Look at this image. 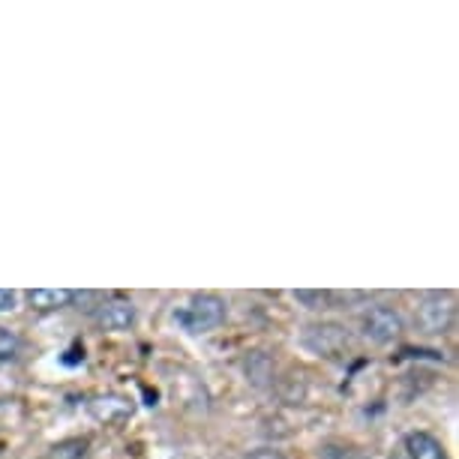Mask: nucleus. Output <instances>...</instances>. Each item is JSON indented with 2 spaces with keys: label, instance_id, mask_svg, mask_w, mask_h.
<instances>
[{
  "label": "nucleus",
  "instance_id": "nucleus-6",
  "mask_svg": "<svg viewBox=\"0 0 459 459\" xmlns=\"http://www.w3.org/2000/svg\"><path fill=\"white\" fill-rule=\"evenodd\" d=\"M75 300V291L69 289H30L28 291V303L37 313H55V309H64Z\"/></svg>",
  "mask_w": 459,
  "mask_h": 459
},
{
  "label": "nucleus",
  "instance_id": "nucleus-7",
  "mask_svg": "<svg viewBox=\"0 0 459 459\" xmlns=\"http://www.w3.org/2000/svg\"><path fill=\"white\" fill-rule=\"evenodd\" d=\"M405 450H409V459H447L445 445L429 432H409L405 436Z\"/></svg>",
  "mask_w": 459,
  "mask_h": 459
},
{
  "label": "nucleus",
  "instance_id": "nucleus-4",
  "mask_svg": "<svg viewBox=\"0 0 459 459\" xmlns=\"http://www.w3.org/2000/svg\"><path fill=\"white\" fill-rule=\"evenodd\" d=\"M138 318V309L133 300L126 298H111V300H102L97 307V313H93V322L102 331H126V327H133Z\"/></svg>",
  "mask_w": 459,
  "mask_h": 459
},
{
  "label": "nucleus",
  "instance_id": "nucleus-12",
  "mask_svg": "<svg viewBox=\"0 0 459 459\" xmlns=\"http://www.w3.org/2000/svg\"><path fill=\"white\" fill-rule=\"evenodd\" d=\"M15 300H19V294L10 291V289H0V313H13Z\"/></svg>",
  "mask_w": 459,
  "mask_h": 459
},
{
  "label": "nucleus",
  "instance_id": "nucleus-8",
  "mask_svg": "<svg viewBox=\"0 0 459 459\" xmlns=\"http://www.w3.org/2000/svg\"><path fill=\"white\" fill-rule=\"evenodd\" d=\"M91 411H93V418L102 423H117L129 418L133 405H129V400H124V396H97V400L91 403Z\"/></svg>",
  "mask_w": 459,
  "mask_h": 459
},
{
  "label": "nucleus",
  "instance_id": "nucleus-5",
  "mask_svg": "<svg viewBox=\"0 0 459 459\" xmlns=\"http://www.w3.org/2000/svg\"><path fill=\"white\" fill-rule=\"evenodd\" d=\"M303 342L316 354H336V351L349 349V333H345V327L340 325H316V327H307Z\"/></svg>",
  "mask_w": 459,
  "mask_h": 459
},
{
  "label": "nucleus",
  "instance_id": "nucleus-2",
  "mask_svg": "<svg viewBox=\"0 0 459 459\" xmlns=\"http://www.w3.org/2000/svg\"><path fill=\"white\" fill-rule=\"evenodd\" d=\"M454 298L450 294H438L432 291L427 294L420 303H418V313H414V325H418L420 333H429V336H441L450 331L454 325Z\"/></svg>",
  "mask_w": 459,
  "mask_h": 459
},
{
  "label": "nucleus",
  "instance_id": "nucleus-11",
  "mask_svg": "<svg viewBox=\"0 0 459 459\" xmlns=\"http://www.w3.org/2000/svg\"><path fill=\"white\" fill-rule=\"evenodd\" d=\"M15 351H19V336L6 331V327H0V360L15 358Z\"/></svg>",
  "mask_w": 459,
  "mask_h": 459
},
{
  "label": "nucleus",
  "instance_id": "nucleus-9",
  "mask_svg": "<svg viewBox=\"0 0 459 459\" xmlns=\"http://www.w3.org/2000/svg\"><path fill=\"white\" fill-rule=\"evenodd\" d=\"M88 454V441L84 438H66L48 450V459H82Z\"/></svg>",
  "mask_w": 459,
  "mask_h": 459
},
{
  "label": "nucleus",
  "instance_id": "nucleus-1",
  "mask_svg": "<svg viewBox=\"0 0 459 459\" xmlns=\"http://www.w3.org/2000/svg\"><path fill=\"white\" fill-rule=\"evenodd\" d=\"M178 322L186 327L189 333L213 331L225 322V300L216 294H195L184 309H178Z\"/></svg>",
  "mask_w": 459,
  "mask_h": 459
},
{
  "label": "nucleus",
  "instance_id": "nucleus-3",
  "mask_svg": "<svg viewBox=\"0 0 459 459\" xmlns=\"http://www.w3.org/2000/svg\"><path fill=\"white\" fill-rule=\"evenodd\" d=\"M405 331V318L394 307H372L360 316V333L369 342H394Z\"/></svg>",
  "mask_w": 459,
  "mask_h": 459
},
{
  "label": "nucleus",
  "instance_id": "nucleus-10",
  "mask_svg": "<svg viewBox=\"0 0 459 459\" xmlns=\"http://www.w3.org/2000/svg\"><path fill=\"white\" fill-rule=\"evenodd\" d=\"M294 300L307 303V309H331V291H294Z\"/></svg>",
  "mask_w": 459,
  "mask_h": 459
},
{
  "label": "nucleus",
  "instance_id": "nucleus-13",
  "mask_svg": "<svg viewBox=\"0 0 459 459\" xmlns=\"http://www.w3.org/2000/svg\"><path fill=\"white\" fill-rule=\"evenodd\" d=\"M247 459H285V456H282L276 447H258V450H253V454H249Z\"/></svg>",
  "mask_w": 459,
  "mask_h": 459
}]
</instances>
